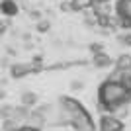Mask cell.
Here are the masks:
<instances>
[{"mask_svg":"<svg viewBox=\"0 0 131 131\" xmlns=\"http://www.w3.org/2000/svg\"><path fill=\"white\" fill-rule=\"evenodd\" d=\"M117 16L121 20V26L131 27V0H119L117 2Z\"/></svg>","mask_w":131,"mask_h":131,"instance_id":"obj_4","label":"cell"},{"mask_svg":"<svg viewBox=\"0 0 131 131\" xmlns=\"http://www.w3.org/2000/svg\"><path fill=\"white\" fill-rule=\"evenodd\" d=\"M131 67V57L129 55H121L117 59V69H129Z\"/></svg>","mask_w":131,"mask_h":131,"instance_id":"obj_11","label":"cell"},{"mask_svg":"<svg viewBox=\"0 0 131 131\" xmlns=\"http://www.w3.org/2000/svg\"><path fill=\"white\" fill-rule=\"evenodd\" d=\"M4 29H6V24H4V22H0V35L4 33Z\"/></svg>","mask_w":131,"mask_h":131,"instance_id":"obj_15","label":"cell"},{"mask_svg":"<svg viewBox=\"0 0 131 131\" xmlns=\"http://www.w3.org/2000/svg\"><path fill=\"white\" fill-rule=\"evenodd\" d=\"M18 131H39V127H35V125H24V127H20Z\"/></svg>","mask_w":131,"mask_h":131,"instance_id":"obj_13","label":"cell"},{"mask_svg":"<svg viewBox=\"0 0 131 131\" xmlns=\"http://www.w3.org/2000/svg\"><path fill=\"white\" fill-rule=\"evenodd\" d=\"M61 114H63V123H71L77 131H94V121L86 114V110L82 108L74 98H61Z\"/></svg>","mask_w":131,"mask_h":131,"instance_id":"obj_1","label":"cell"},{"mask_svg":"<svg viewBox=\"0 0 131 131\" xmlns=\"http://www.w3.org/2000/svg\"><path fill=\"white\" fill-rule=\"evenodd\" d=\"M0 117L2 119H16V108L14 106H4V108H0Z\"/></svg>","mask_w":131,"mask_h":131,"instance_id":"obj_8","label":"cell"},{"mask_svg":"<svg viewBox=\"0 0 131 131\" xmlns=\"http://www.w3.org/2000/svg\"><path fill=\"white\" fill-rule=\"evenodd\" d=\"M18 4H16V0H2L0 2V12L4 14V16H16L18 14Z\"/></svg>","mask_w":131,"mask_h":131,"instance_id":"obj_6","label":"cell"},{"mask_svg":"<svg viewBox=\"0 0 131 131\" xmlns=\"http://www.w3.org/2000/svg\"><path fill=\"white\" fill-rule=\"evenodd\" d=\"M100 131H123V123L115 115H104L100 119Z\"/></svg>","mask_w":131,"mask_h":131,"instance_id":"obj_3","label":"cell"},{"mask_svg":"<svg viewBox=\"0 0 131 131\" xmlns=\"http://www.w3.org/2000/svg\"><path fill=\"white\" fill-rule=\"evenodd\" d=\"M129 100H131V88L125 86L123 82L108 80L100 86V104L110 112L121 108Z\"/></svg>","mask_w":131,"mask_h":131,"instance_id":"obj_2","label":"cell"},{"mask_svg":"<svg viewBox=\"0 0 131 131\" xmlns=\"http://www.w3.org/2000/svg\"><path fill=\"white\" fill-rule=\"evenodd\" d=\"M33 71H37V67H33V65H14L10 69V74L14 78H22V77H26V74H29Z\"/></svg>","mask_w":131,"mask_h":131,"instance_id":"obj_5","label":"cell"},{"mask_svg":"<svg viewBox=\"0 0 131 131\" xmlns=\"http://www.w3.org/2000/svg\"><path fill=\"white\" fill-rule=\"evenodd\" d=\"M119 41L125 45H131V33H123V35H119Z\"/></svg>","mask_w":131,"mask_h":131,"instance_id":"obj_12","label":"cell"},{"mask_svg":"<svg viewBox=\"0 0 131 131\" xmlns=\"http://www.w3.org/2000/svg\"><path fill=\"white\" fill-rule=\"evenodd\" d=\"M98 2H108V0H94V4H98Z\"/></svg>","mask_w":131,"mask_h":131,"instance_id":"obj_16","label":"cell"},{"mask_svg":"<svg viewBox=\"0 0 131 131\" xmlns=\"http://www.w3.org/2000/svg\"><path fill=\"white\" fill-rule=\"evenodd\" d=\"M37 29H39V31H47V29H49V22H41L37 26Z\"/></svg>","mask_w":131,"mask_h":131,"instance_id":"obj_14","label":"cell"},{"mask_svg":"<svg viewBox=\"0 0 131 131\" xmlns=\"http://www.w3.org/2000/svg\"><path fill=\"white\" fill-rule=\"evenodd\" d=\"M72 10H86L90 6H94V0H72Z\"/></svg>","mask_w":131,"mask_h":131,"instance_id":"obj_9","label":"cell"},{"mask_svg":"<svg viewBox=\"0 0 131 131\" xmlns=\"http://www.w3.org/2000/svg\"><path fill=\"white\" fill-rule=\"evenodd\" d=\"M33 104H37V96L33 92H26L22 96V106H33Z\"/></svg>","mask_w":131,"mask_h":131,"instance_id":"obj_10","label":"cell"},{"mask_svg":"<svg viewBox=\"0 0 131 131\" xmlns=\"http://www.w3.org/2000/svg\"><path fill=\"white\" fill-rule=\"evenodd\" d=\"M94 65L98 67V69H106V67L112 65V59H110L106 53H102V51H100V53L94 55Z\"/></svg>","mask_w":131,"mask_h":131,"instance_id":"obj_7","label":"cell"}]
</instances>
